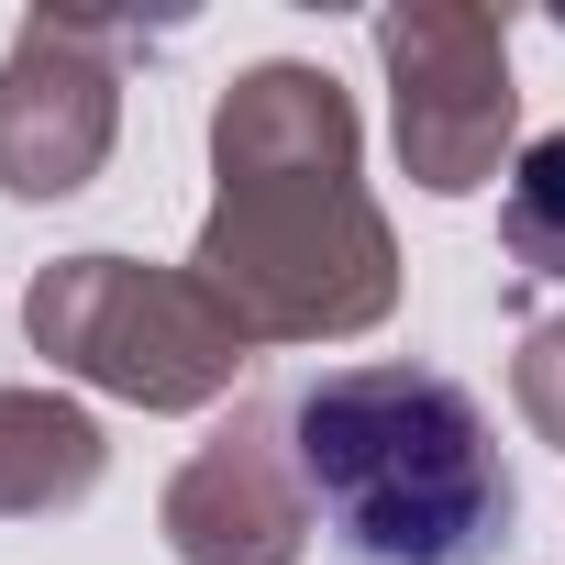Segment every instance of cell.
Segmentation results:
<instances>
[{"instance_id":"3957f363","label":"cell","mask_w":565,"mask_h":565,"mask_svg":"<svg viewBox=\"0 0 565 565\" xmlns=\"http://www.w3.org/2000/svg\"><path fill=\"white\" fill-rule=\"evenodd\" d=\"M23 333L34 355L134 411H211L255 366V344L189 266H134V255H56L23 300Z\"/></svg>"},{"instance_id":"5b68a950","label":"cell","mask_w":565,"mask_h":565,"mask_svg":"<svg viewBox=\"0 0 565 565\" xmlns=\"http://www.w3.org/2000/svg\"><path fill=\"white\" fill-rule=\"evenodd\" d=\"M134 23L89 12H23L12 56H0V189L12 200H78L122 134V56Z\"/></svg>"},{"instance_id":"277c9868","label":"cell","mask_w":565,"mask_h":565,"mask_svg":"<svg viewBox=\"0 0 565 565\" xmlns=\"http://www.w3.org/2000/svg\"><path fill=\"white\" fill-rule=\"evenodd\" d=\"M377 67L399 89V167L433 200H466L499 178L521 89H510V23L466 12V0H411L377 12Z\"/></svg>"},{"instance_id":"7a4b0ae2","label":"cell","mask_w":565,"mask_h":565,"mask_svg":"<svg viewBox=\"0 0 565 565\" xmlns=\"http://www.w3.org/2000/svg\"><path fill=\"white\" fill-rule=\"evenodd\" d=\"M189 277L233 311L244 344H344L388 322L399 244L355 167H244L211 189Z\"/></svg>"},{"instance_id":"52a82bcc","label":"cell","mask_w":565,"mask_h":565,"mask_svg":"<svg viewBox=\"0 0 565 565\" xmlns=\"http://www.w3.org/2000/svg\"><path fill=\"white\" fill-rule=\"evenodd\" d=\"M111 444L78 399L56 388H0V521H45V510H78L100 488Z\"/></svg>"},{"instance_id":"ba28073f","label":"cell","mask_w":565,"mask_h":565,"mask_svg":"<svg viewBox=\"0 0 565 565\" xmlns=\"http://www.w3.org/2000/svg\"><path fill=\"white\" fill-rule=\"evenodd\" d=\"M499 244L521 277H565V134L521 145V167L499 189Z\"/></svg>"},{"instance_id":"8992f818","label":"cell","mask_w":565,"mask_h":565,"mask_svg":"<svg viewBox=\"0 0 565 565\" xmlns=\"http://www.w3.org/2000/svg\"><path fill=\"white\" fill-rule=\"evenodd\" d=\"M311 488L289 455V411L233 399V422L167 477V554L178 565H300Z\"/></svg>"},{"instance_id":"6da1fadb","label":"cell","mask_w":565,"mask_h":565,"mask_svg":"<svg viewBox=\"0 0 565 565\" xmlns=\"http://www.w3.org/2000/svg\"><path fill=\"white\" fill-rule=\"evenodd\" d=\"M289 455L311 521L344 565H499L521 488L466 377L444 366H333L289 399Z\"/></svg>"},{"instance_id":"9c48e42d","label":"cell","mask_w":565,"mask_h":565,"mask_svg":"<svg viewBox=\"0 0 565 565\" xmlns=\"http://www.w3.org/2000/svg\"><path fill=\"white\" fill-rule=\"evenodd\" d=\"M510 399L543 444H565V322H532L521 355H510Z\"/></svg>"}]
</instances>
